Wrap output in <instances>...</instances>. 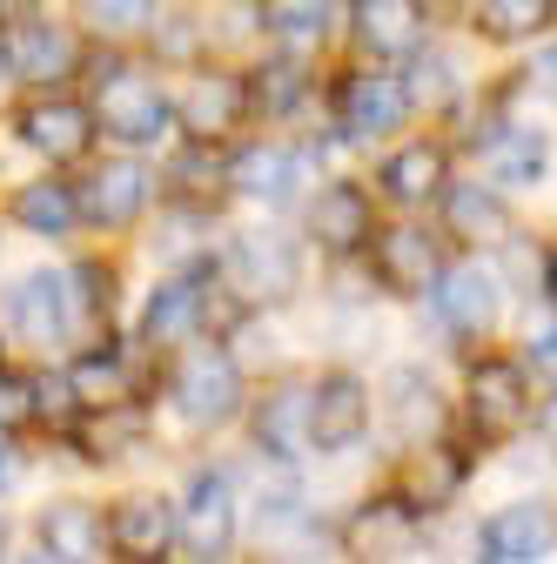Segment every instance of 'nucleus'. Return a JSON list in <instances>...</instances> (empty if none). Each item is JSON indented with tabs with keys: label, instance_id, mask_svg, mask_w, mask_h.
Listing matches in <instances>:
<instances>
[{
	"label": "nucleus",
	"instance_id": "obj_27",
	"mask_svg": "<svg viewBox=\"0 0 557 564\" xmlns=\"http://www.w3.org/2000/svg\"><path fill=\"white\" fill-rule=\"evenodd\" d=\"M67 377H75L88 410H121L134 397V383H142V364H134V343L101 329V336H88L75 357H67Z\"/></svg>",
	"mask_w": 557,
	"mask_h": 564
},
{
	"label": "nucleus",
	"instance_id": "obj_33",
	"mask_svg": "<svg viewBox=\"0 0 557 564\" xmlns=\"http://www.w3.org/2000/svg\"><path fill=\"white\" fill-rule=\"evenodd\" d=\"M336 21V0H255V28L275 41V47H316Z\"/></svg>",
	"mask_w": 557,
	"mask_h": 564
},
{
	"label": "nucleus",
	"instance_id": "obj_7",
	"mask_svg": "<svg viewBox=\"0 0 557 564\" xmlns=\"http://www.w3.org/2000/svg\"><path fill=\"white\" fill-rule=\"evenodd\" d=\"M8 128L28 155H41L54 169H81L101 141L88 95H67V88H21V101L8 108Z\"/></svg>",
	"mask_w": 557,
	"mask_h": 564
},
{
	"label": "nucleus",
	"instance_id": "obj_21",
	"mask_svg": "<svg viewBox=\"0 0 557 564\" xmlns=\"http://www.w3.org/2000/svg\"><path fill=\"white\" fill-rule=\"evenodd\" d=\"M444 182H450V141L437 134H396L376 162V195L396 208H437Z\"/></svg>",
	"mask_w": 557,
	"mask_h": 564
},
{
	"label": "nucleus",
	"instance_id": "obj_40",
	"mask_svg": "<svg viewBox=\"0 0 557 564\" xmlns=\"http://www.w3.org/2000/svg\"><path fill=\"white\" fill-rule=\"evenodd\" d=\"M14 484H21V451L8 444V431H0V498H8Z\"/></svg>",
	"mask_w": 557,
	"mask_h": 564
},
{
	"label": "nucleus",
	"instance_id": "obj_31",
	"mask_svg": "<svg viewBox=\"0 0 557 564\" xmlns=\"http://www.w3.org/2000/svg\"><path fill=\"white\" fill-rule=\"evenodd\" d=\"M463 21L491 47H531L557 28V0H463Z\"/></svg>",
	"mask_w": 557,
	"mask_h": 564
},
{
	"label": "nucleus",
	"instance_id": "obj_39",
	"mask_svg": "<svg viewBox=\"0 0 557 564\" xmlns=\"http://www.w3.org/2000/svg\"><path fill=\"white\" fill-rule=\"evenodd\" d=\"M531 437L544 444V457H557V383H550L544 403H531Z\"/></svg>",
	"mask_w": 557,
	"mask_h": 564
},
{
	"label": "nucleus",
	"instance_id": "obj_8",
	"mask_svg": "<svg viewBox=\"0 0 557 564\" xmlns=\"http://www.w3.org/2000/svg\"><path fill=\"white\" fill-rule=\"evenodd\" d=\"M81 61H88V41L75 21L21 8L0 28V75H8V88H67V75H81Z\"/></svg>",
	"mask_w": 557,
	"mask_h": 564
},
{
	"label": "nucleus",
	"instance_id": "obj_42",
	"mask_svg": "<svg viewBox=\"0 0 557 564\" xmlns=\"http://www.w3.org/2000/svg\"><path fill=\"white\" fill-rule=\"evenodd\" d=\"M8 544H14V531H8V518H0V551H8Z\"/></svg>",
	"mask_w": 557,
	"mask_h": 564
},
{
	"label": "nucleus",
	"instance_id": "obj_25",
	"mask_svg": "<svg viewBox=\"0 0 557 564\" xmlns=\"http://www.w3.org/2000/svg\"><path fill=\"white\" fill-rule=\"evenodd\" d=\"M249 437L269 464H303L309 457V377H283L249 403Z\"/></svg>",
	"mask_w": 557,
	"mask_h": 564
},
{
	"label": "nucleus",
	"instance_id": "obj_16",
	"mask_svg": "<svg viewBox=\"0 0 557 564\" xmlns=\"http://www.w3.org/2000/svg\"><path fill=\"white\" fill-rule=\"evenodd\" d=\"M108 551L134 564H162L182 551V505L155 484H134L108 505Z\"/></svg>",
	"mask_w": 557,
	"mask_h": 564
},
{
	"label": "nucleus",
	"instance_id": "obj_4",
	"mask_svg": "<svg viewBox=\"0 0 557 564\" xmlns=\"http://www.w3.org/2000/svg\"><path fill=\"white\" fill-rule=\"evenodd\" d=\"M450 249H457V242H450L444 229L416 223V208H403L396 223H376L363 262H370V282H376L383 296H396V303H424L437 282H444V269H450Z\"/></svg>",
	"mask_w": 557,
	"mask_h": 564
},
{
	"label": "nucleus",
	"instance_id": "obj_36",
	"mask_svg": "<svg viewBox=\"0 0 557 564\" xmlns=\"http://www.w3.org/2000/svg\"><path fill=\"white\" fill-rule=\"evenodd\" d=\"M0 431H41V397H34V370L0 364Z\"/></svg>",
	"mask_w": 557,
	"mask_h": 564
},
{
	"label": "nucleus",
	"instance_id": "obj_24",
	"mask_svg": "<svg viewBox=\"0 0 557 564\" xmlns=\"http://www.w3.org/2000/svg\"><path fill=\"white\" fill-rule=\"evenodd\" d=\"M557 551V505L550 498H511L477 524V557L491 564H537Z\"/></svg>",
	"mask_w": 557,
	"mask_h": 564
},
{
	"label": "nucleus",
	"instance_id": "obj_38",
	"mask_svg": "<svg viewBox=\"0 0 557 564\" xmlns=\"http://www.w3.org/2000/svg\"><path fill=\"white\" fill-rule=\"evenodd\" d=\"M524 82H531V88H544V101L557 108V41L531 54V67H524Z\"/></svg>",
	"mask_w": 557,
	"mask_h": 564
},
{
	"label": "nucleus",
	"instance_id": "obj_30",
	"mask_svg": "<svg viewBox=\"0 0 557 564\" xmlns=\"http://www.w3.org/2000/svg\"><path fill=\"white\" fill-rule=\"evenodd\" d=\"M8 223L28 229V236L61 242V236L81 229V195H75V182H67V175H34V182H21L8 195Z\"/></svg>",
	"mask_w": 557,
	"mask_h": 564
},
{
	"label": "nucleus",
	"instance_id": "obj_9",
	"mask_svg": "<svg viewBox=\"0 0 557 564\" xmlns=\"http://www.w3.org/2000/svg\"><path fill=\"white\" fill-rule=\"evenodd\" d=\"M531 403H537V377H531L524 357H511V349H477L463 364V416L483 444H504L511 431H524Z\"/></svg>",
	"mask_w": 557,
	"mask_h": 564
},
{
	"label": "nucleus",
	"instance_id": "obj_26",
	"mask_svg": "<svg viewBox=\"0 0 557 564\" xmlns=\"http://www.w3.org/2000/svg\"><path fill=\"white\" fill-rule=\"evenodd\" d=\"M437 208H444V236L457 249H498L511 236V208H504V188L491 175H483V182H457L450 175Z\"/></svg>",
	"mask_w": 557,
	"mask_h": 564
},
{
	"label": "nucleus",
	"instance_id": "obj_15",
	"mask_svg": "<svg viewBox=\"0 0 557 564\" xmlns=\"http://www.w3.org/2000/svg\"><path fill=\"white\" fill-rule=\"evenodd\" d=\"M376 423V390L363 370H323L309 377V451L316 457H342L370 437Z\"/></svg>",
	"mask_w": 557,
	"mask_h": 564
},
{
	"label": "nucleus",
	"instance_id": "obj_34",
	"mask_svg": "<svg viewBox=\"0 0 557 564\" xmlns=\"http://www.w3.org/2000/svg\"><path fill=\"white\" fill-rule=\"evenodd\" d=\"M162 8H168V0H75L81 28L101 34V41H134V34H149Z\"/></svg>",
	"mask_w": 557,
	"mask_h": 564
},
{
	"label": "nucleus",
	"instance_id": "obj_10",
	"mask_svg": "<svg viewBox=\"0 0 557 564\" xmlns=\"http://www.w3.org/2000/svg\"><path fill=\"white\" fill-rule=\"evenodd\" d=\"M255 121L249 108V75L236 67H182V88H175V134L201 141V149H229V141Z\"/></svg>",
	"mask_w": 557,
	"mask_h": 564
},
{
	"label": "nucleus",
	"instance_id": "obj_12",
	"mask_svg": "<svg viewBox=\"0 0 557 564\" xmlns=\"http://www.w3.org/2000/svg\"><path fill=\"white\" fill-rule=\"evenodd\" d=\"M182 551L188 557H229L242 544V490L222 464H195L182 477Z\"/></svg>",
	"mask_w": 557,
	"mask_h": 564
},
{
	"label": "nucleus",
	"instance_id": "obj_1",
	"mask_svg": "<svg viewBox=\"0 0 557 564\" xmlns=\"http://www.w3.org/2000/svg\"><path fill=\"white\" fill-rule=\"evenodd\" d=\"M216 275L242 316H275L303 290V242L283 223H242L216 249Z\"/></svg>",
	"mask_w": 557,
	"mask_h": 564
},
{
	"label": "nucleus",
	"instance_id": "obj_18",
	"mask_svg": "<svg viewBox=\"0 0 557 564\" xmlns=\"http://www.w3.org/2000/svg\"><path fill=\"white\" fill-rule=\"evenodd\" d=\"M0 329L14 343H34V349H61L75 336V310H67L61 269H28L14 282H0Z\"/></svg>",
	"mask_w": 557,
	"mask_h": 564
},
{
	"label": "nucleus",
	"instance_id": "obj_23",
	"mask_svg": "<svg viewBox=\"0 0 557 564\" xmlns=\"http://www.w3.org/2000/svg\"><path fill=\"white\" fill-rule=\"evenodd\" d=\"M383 423H390V437L403 451L416 444H437L450 431V403H444V383L424 370V364H396L383 377Z\"/></svg>",
	"mask_w": 557,
	"mask_h": 564
},
{
	"label": "nucleus",
	"instance_id": "obj_35",
	"mask_svg": "<svg viewBox=\"0 0 557 564\" xmlns=\"http://www.w3.org/2000/svg\"><path fill=\"white\" fill-rule=\"evenodd\" d=\"M149 34H155L149 61H162V67H168V61H175V67H195V61H201V14H188V8L168 14V8H162Z\"/></svg>",
	"mask_w": 557,
	"mask_h": 564
},
{
	"label": "nucleus",
	"instance_id": "obj_13",
	"mask_svg": "<svg viewBox=\"0 0 557 564\" xmlns=\"http://www.w3.org/2000/svg\"><path fill=\"white\" fill-rule=\"evenodd\" d=\"M376 236V202L363 182L350 175H336V182H316L303 195V242L323 249L329 262H357Z\"/></svg>",
	"mask_w": 557,
	"mask_h": 564
},
{
	"label": "nucleus",
	"instance_id": "obj_6",
	"mask_svg": "<svg viewBox=\"0 0 557 564\" xmlns=\"http://www.w3.org/2000/svg\"><path fill=\"white\" fill-rule=\"evenodd\" d=\"M222 303H229V290H222V275H216V256H208V262L155 282L149 310H142V329H134V336H142L149 349L208 343V336H216V323H222Z\"/></svg>",
	"mask_w": 557,
	"mask_h": 564
},
{
	"label": "nucleus",
	"instance_id": "obj_37",
	"mask_svg": "<svg viewBox=\"0 0 557 564\" xmlns=\"http://www.w3.org/2000/svg\"><path fill=\"white\" fill-rule=\"evenodd\" d=\"M524 364H531V377H537V383H557V316L524 343Z\"/></svg>",
	"mask_w": 557,
	"mask_h": 564
},
{
	"label": "nucleus",
	"instance_id": "obj_32",
	"mask_svg": "<svg viewBox=\"0 0 557 564\" xmlns=\"http://www.w3.org/2000/svg\"><path fill=\"white\" fill-rule=\"evenodd\" d=\"M249 108L255 121H296L309 108V67L296 47H275L262 67H249Z\"/></svg>",
	"mask_w": 557,
	"mask_h": 564
},
{
	"label": "nucleus",
	"instance_id": "obj_19",
	"mask_svg": "<svg viewBox=\"0 0 557 564\" xmlns=\"http://www.w3.org/2000/svg\"><path fill=\"white\" fill-rule=\"evenodd\" d=\"M350 41L383 67L416 61L430 47V0H350Z\"/></svg>",
	"mask_w": 557,
	"mask_h": 564
},
{
	"label": "nucleus",
	"instance_id": "obj_41",
	"mask_svg": "<svg viewBox=\"0 0 557 564\" xmlns=\"http://www.w3.org/2000/svg\"><path fill=\"white\" fill-rule=\"evenodd\" d=\"M537 296L557 310V249H544V262H537Z\"/></svg>",
	"mask_w": 557,
	"mask_h": 564
},
{
	"label": "nucleus",
	"instance_id": "obj_11",
	"mask_svg": "<svg viewBox=\"0 0 557 564\" xmlns=\"http://www.w3.org/2000/svg\"><path fill=\"white\" fill-rule=\"evenodd\" d=\"M75 195H81V229L95 236H121V229H142L149 208H155V169L121 149V155H101L75 175Z\"/></svg>",
	"mask_w": 557,
	"mask_h": 564
},
{
	"label": "nucleus",
	"instance_id": "obj_5",
	"mask_svg": "<svg viewBox=\"0 0 557 564\" xmlns=\"http://www.w3.org/2000/svg\"><path fill=\"white\" fill-rule=\"evenodd\" d=\"M88 108H95V121H101V134L114 141V149H155V141L175 128V95L134 61H108L101 67Z\"/></svg>",
	"mask_w": 557,
	"mask_h": 564
},
{
	"label": "nucleus",
	"instance_id": "obj_17",
	"mask_svg": "<svg viewBox=\"0 0 557 564\" xmlns=\"http://www.w3.org/2000/svg\"><path fill=\"white\" fill-rule=\"evenodd\" d=\"M229 188L242 202H262V208H290V202H303L316 188L309 149H303V141H275V134L242 141V149L229 155Z\"/></svg>",
	"mask_w": 557,
	"mask_h": 564
},
{
	"label": "nucleus",
	"instance_id": "obj_2",
	"mask_svg": "<svg viewBox=\"0 0 557 564\" xmlns=\"http://www.w3.org/2000/svg\"><path fill=\"white\" fill-rule=\"evenodd\" d=\"M168 403L188 431H229V423L249 410V377L242 357L229 343H188L175 349V377H168Z\"/></svg>",
	"mask_w": 557,
	"mask_h": 564
},
{
	"label": "nucleus",
	"instance_id": "obj_14",
	"mask_svg": "<svg viewBox=\"0 0 557 564\" xmlns=\"http://www.w3.org/2000/svg\"><path fill=\"white\" fill-rule=\"evenodd\" d=\"M424 303H430V323H437L450 343H483V336H498L511 290H504V275L483 269V262H450L444 282H437Z\"/></svg>",
	"mask_w": 557,
	"mask_h": 564
},
{
	"label": "nucleus",
	"instance_id": "obj_3",
	"mask_svg": "<svg viewBox=\"0 0 557 564\" xmlns=\"http://www.w3.org/2000/svg\"><path fill=\"white\" fill-rule=\"evenodd\" d=\"M323 108H329V128L342 141H396L409 121H416V95L403 82V67H342V75L323 88Z\"/></svg>",
	"mask_w": 557,
	"mask_h": 564
},
{
	"label": "nucleus",
	"instance_id": "obj_44",
	"mask_svg": "<svg viewBox=\"0 0 557 564\" xmlns=\"http://www.w3.org/2000/svg\"><path fill=\"white\" fill-rule=\"evenodd\" d=\"M0 364H8V329H0Z\"/></svg>",
	"mask_w": 557,
	"mask_h": 564
},
{
	"label": "nucleus",
	"instance_id": "obj_29",
	"mask_svg": "<svg viewBox=\"0 0 557 564\" xmlns=\"http://www.w3.org/2000/svg\"><path fill=\"white\" fill-rule=\"evenodd\" d=\"M28 531L41 557H101L108 551V511L88 498H47Z\"/></svg>",
	"mask_w": 557,
	"mask_h": 564
},
{
	"label": "nucleus",
	"instance_id": "obj_43",
	"mask_svg": "<svg viewBox=\"0 0 557 564\" xmlns=\"http://www.w3.org/2000/svg\"><path fill=\"white\" fill-rule=\"evenodd\" d=\"M8 8H14V14H21V8H41V0H8Z\"/></svg>",
	"mask_w": 557,
	"mask_h": 564
},
{
	"label": "nucleus",
	"instance_id": "obj_28",
	"mask_svg": "<svg viewBox=\"0 0 557 564\" xmlns=\"http://www.w3.org/2000/svg\"><path fill=\"white\" fill-rule=\"evenodd\" d=\"M229 149H201V141H182V155L168 169V208L188 223H208V216H222V202H229Z\"/></svg>",
	"mask_w": 557,
	"mask_h": 564
},
{
	"label": "nucleus",
	"instance_id": "obj_20",
	"mask_svg": "<svg viewBox=\"0 0 557 564\" xmlns=\"http://www.w3.org/2000/svg\"><path fill=\"white\" fill-rule=\"evenodd\" d=\"M424 518L430 511H416L403 490H383V498H370V505H357L350 518H342V531H336V544L350 551V557H370V564H383V557H416L430 538H424Z\"/></svg>",
	"mask_w": 557,
	"mask_h": 564
},
{
	"label": "nucleus",
	"instance_id": "obj_22",
	"mask_svg": "<svg viewBox=\"0 0 557 564\" xmlns=\"http://www.w3.org/2000/svg\"><path fill=\"white\" fill-rule=\"evenodd\" d=\"M477 155H483V175H491L504 195L544 188V182H550V128H537V121H524V115H504V121L483 128Z\"/></svg>",
	"mask_w": 557,
	"mask_h": 564
}]
</instances>
